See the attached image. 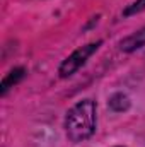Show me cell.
<instances>
[{
    "instance_id": "7a4b0ae2",
    "label": "cell",
    "mask_w": 145,
    "mask_h": 147,
    "mask_svg": "<svg viewBox=\"0 0 145 147\" xmlns=\"http://www.w3.org/2000/svg\"><path fill=\"white\" fill-rule=\"evenodd\" d=\"M101 45H103V41H94V43H89V45H85V46L77 48L72 55H68V57L62 62V65L58 67L60 77H62V79H67V77L73 75L80 67L85 65V62L99 50Z\"/></svg>"
},
{
    "instance_id": "8992f818",
    "label": "cell",
    "mask_w": 145,
    "mask_h": 147,
    "mask_svg": "<svg viewBox=\"0 0 145 147\" xmlns=\"http://www.w3.org/2000/svg\"><path fill=\"white\" fill-rule=\"evenodd\" d=\"M142 10H145V0H135L133 3H130V5L123 10V16L128 17V16L138 14V12H142Z\"/></svg>"
},
{
    "instance_id": "3957f363",
    "label": "cell",
    "mask_w": 145,
    "mask_h": 147,
    "mask_svg": "<svg viewBox=\"0 0 145 147\" xmlns=\"http://www.w3.org/2000/svg\"><path fill=\"white\" fill-rule=\"evenodd\" d=\"M144 46H145V28L135 31L133 34L126 36L125 39H121V43H119L121 51H126V53H132V51L140 50Z\"/></svg>"
},
{
    "instance_id": "6da1fadb",
    "label": "cell",
    "mask_w": 145,
    "mask_h": 147,
    "mask_svg": "<svg viewBox=\"0 0 145 147\" xmlns=\"http://www.w3.org/2000/svg\"><path fill=\"white\" fill-rule=\"evenodd\" d=\"M97 125V106L92 99H82L73 105L65 116V132L75 144L91 139Z\"/></svg>"
},
{
    "instance_id": "277c9868",
    "label": "cell",
    "mask_w": 145,
    "mask_h": 147,
    "mask_svg": "<svg viewBox=\"0 0 145 147\" xmlns=\"http://www.w3.org/2000/svg\"><path fill=\"white\" fill-rule=\"evenodd\" d=\"M26 75V69L24 67H17V69H14V70H10V72L7 74L5 77H3V80H2V86H0V94H5L10 87H14L22 77Z\"/></svg>"
},
{
    "instance_id": "5b68a950",
    "label": "cell",
    "mask_w": 145,
    "mask_h": 147,
    "mask_svg": "<svg viewBox=\"0 0 145 147\" xmlns=\"http://www.w3.org/2000/svg\"><path fill=\"white\" fill-rule=\"evenodd\" d=\"M109 108L113 111H116V113H119V111H126L130 108V99H128V96L126 94H123V92H118V94H114V96H111L109 98Z\"/></svg>"
}]
</instances>
